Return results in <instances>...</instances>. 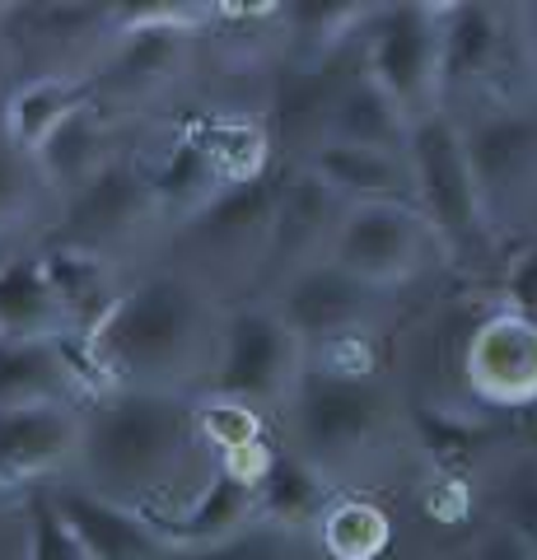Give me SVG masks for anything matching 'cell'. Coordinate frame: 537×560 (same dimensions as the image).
I'll use <instances>...</instances> for the list:
<instances>
[{
	"mask_svg": "<svg viewBox=\"0 0 537 560\" xmlns=\"http://www.w3.org/2000/svg\"><path fill=\"white\" fill-rule=\"evenodd\" d=\"M206 20H168V24H136V28H113L94 66L84 70L94 90V103L103 108H131V103H150L168 94L173 84L187 80V70L197 66Z\"/></svg>",
	"mask_w": 537,
	"mask_h": 560,
	"instance_id": "obj_10",
	"label": "cell"
},
{
	"mask_svg": "<svg viewBox=\"0 0 537 560\" xmlns=\"http://www.w3.org/2000/svg\"><path fill=\"white\" fill-rule=\"evenodd\" d=\"M463 393L481 416L537 407V323L487 300L463 341Z\"/></svg>",
	"mask_w": 537,
	"mask_h": 560,
	"instance_id": "obj_12",
	"label": "cell"
},
{
	"mask_svg": "<svg viewBox=\"0 0 537 560\" xmlns=\"http://www.w3.org/2000/svg\"><path fill=\"white\" fill-rule=\"evenodd\" d=\"M57 206L61 210L51 224V243L94 253L103 261H117V267H122V253H131L150 230H160L141 150H117L90 183L61 197Z\"/></svg>",
	"mask_w": 537,
	"mask_h": 560,
	"instance_id": "obj_9",
	"label": "cell"
},
{
	"mask_svg": "<svg viewBox=\"0 0 537 560\" xmlns=\"http://www.w3.org/2000/svg\"><path fill=\"white\" fill-rule=\"evenodd\" d=\"M370 10L360 0H290L276 14V61H323L365 28Z\"/></svg>",
	"mask_w": 537,
	"mask_h": 560,
	"instance_id": "obj_24",
	"label": "cell"
},
{
	"mask_svg": "<svg viewBox=\"0 0 537 560\" xmlns=\"http://www.w3.org/2000/svg\"><path fill=\"white\" fill-rule=\"evenodd\" d=\"M276 191H281V160H276L267 178L244 187H220L192 220L168 234V261L192 271L224 304H238L248 294L253 271L267 248Z\"/></svg>",
	"mask_w": 537,
	"mask_h": 560,
	"instance_id": "obj_6",
	"label": "cell"
},
{
	"mask_svg": "<svg viewBox=\"0 0 537 560\" xmlns=\"http://www.w3.org/2000/svg\"><path fill=\"white\" fill-rule=\"evenodd\" d=\"M84 407L57 341H0V411L10 407Z\"/></svg>",
	"mask_w": 537,
	"mask_h": 560,
	"instance_id": "obj_25",
	"label": "cell"
},
{
	"mask_svg": "<svg viewBox=\"0 0 537 560\" xmlns=\"http://www.w3.org/2000/svg\"><path fill=\"white\" fill-rule=\"evenodd\" d=\"M407 168H411V191H416V215L430 224L444 267L454 276L491 280L505 267V253L487 230L477 201V183L463 154V131L448 113H425L421 121L407 127Z\"/></svg>",
	"mask_w": 537,
	"mask_h": 560,
	"instance_id": "obj_4",
	"label": "cell"
},
{
	"mask_svg": "<svg viewBox=\"0 0 537 560\" xmlns=\"http://www.w3.org/2000/svg\"><path fill=\"white\" fill-rule=\"evenodd\" d=\"M197 560H318V551H314V537H300V533H285V528H271V523L253 518L238 537L201 551Z\"/></svg>",
	"mask_w": 537,
	"mask_h": 560,
	"instance_id": "obj_33",
	"label": "cell"
},
{
	"mask_svg": "<svg viewBox=\"0 0 537 560\" xmlns=\"http://www.w3.org/2000/svg\"><path fill=\"white\" fill-rule=\"evenodd\" d=\"M304 360H308L304 341L276 318L271 304L238 300V304L224 308L220 346H215V364H211V378H206V393L248 401L253 411H262L271 420L285 407L294 383H300Z\"/></svg>",
	"mask_w": 537,
	"mask_h": 560,
	"instance_id": "obj_7",
	"label": "cell"
},
{
	"mask_svg": "<svg viewBox=\"0 0 537 560\" xmlns=\"http://www.w3.org/2000/svg\"><path fill=\"white\" fill-rule=\"evenodd\" d=\"M224 304L192 271L164 267L127 280L122 300L103 318L84 346L113 388H154V393H206L220 346Z\"/></svg>",
	"mask_w": 537,
	"mask_h": 560,
	"instance_id": "obj_2",
	"label": "cell"
},
{
	"mask_svg": "<svg viewBox=\"0 0 537 560\" xmlns=\"http://www.w3.org/2000/svg\"><path fill=\"white\" fill-rule=\"evenodd\" d=\"M90 98H94V90L84 75H51V70H38V75L14 84L5 103H0V136L28 160V154Z\"/></svg>",
	"mask_w": 537,
	"mask_h": 560,
	"instance_id": "obj_22",
	"label": "cell"
},
{
	"mask_svg": "<svg viewBox=\"0 0 537 560\" xmlns=\"http://www.w3.org/2000/svg\"><path fill=\"white\" fill-rule=\"evenodd\" d=\"M66 318L43 276L38 253L0 261V341H57Z\"/></svg>",
	"mask_w": 537,
	"mask_h": 560,
	"instance_id": "obj_28",
	"label": "cell"
},
{
	"mask_svg": "<svg viewBox=\"0 0 537 560\" xmlns=\"http://www.w3.org/2000/svg\"><path fill=\"white\" fill-rule=\"evenodd\" d=\"M477 510L487 523H500L524 547L537 551V458L514 453L510 444L495 448L477 471Z\"/></svg>",
	"mask_w": 537,
	"mask_h": 560,
	"instance_id": "obj_26",
	"label": "cell"
},
{
	"mask_svg": "<svg viewBox=\"0 0 537 560\" xmlns=\"http://www.w3.org/2000/svg\"><path fill=\"white\" fill-rule=\"evenodd\" d=\"M332 495H337L332 481L318 477L304 458H294V453H285L276 444V463L267 471V481L257 486V518L271 523V528L314 537V523Z\"/></svg>",
	"mask_w": 537,
	"mask_h": 560,
	"instance_id": "obj_30",
	"label": "cell"
},
{
	"mask_svg": "<svg viewBox=\"0 0 537 560\" xmlns=\"http://www.w3.org/2000/svg\"><path fill=\"white\" fill-rule=\"evenodd\" d=\"M458 551H463V560H537L533 547H524L514 533H505L500 523H487V518L467 533V541Z\"/></svg>",
	"mask_w": 537,
	"mask_h": 560,
	"instance_id": "obj_38",
	"label": "cell"
},
{
	"mask_svg": "<svg viewBox=\"0 0 537 560\" xmlns=\"http://www.w3.org/2000/svg\"><path fill=\"white\" fill-rule=\"evenodd\" d=\"M38 261H43L51 300H57L71 337H90V331L113 313V304L122 300V290H127L122 267H117V261H103L94 253H75V248H57V243H47V248L38 253Z\"/></svg>",
	"mask_w": 537,
	"mask_h": 560,
	"instance_id": "obj_20",
	"label": "cell"
},
{
	"mask_svg": "<svg viewBox=\"0 0 537 560\" xmlns=\"http://www.w3.org/2000/svg\"><path fill=\"white\" fill-rule=\"evenodd\" d=\"M327 261L388 294H407L435 271H448L416 206H346L327 243Z\"/></svg>",
	"mask_w": 537,
	"mask_h": 560,
	"instance_id": "obj_8",
	"label": "cell"
},
{
	"mask_svg": "<svg viewBox=\"0 0 537 560\" xmlns=\"http://www.w3.org/2000/svg\"><path fill=\"white\" fill-rule=\"evenodd\" d=\"M327 145H355V150H384L407 154V117L393 108L388 94L370 75H355L332 103L323 131Z\"/></svg>",
	"mask_w": 537,
	"mask_h": 560,
	"instance_id": "obj_29",
	"label": "cell"
},
{
	"mask_svg": "<svg viewBox=\"0 0 537 560\" xmlns=\"http://www.w3.org/2000/svg\"><path fill=\"white\" fill-rule=\"evenodd\" d=\"M80 448V407H10L0 411V490L71 477Z\"/></svg>",
	"mask_w": 537,
	"mask_h": 560,
	"instance_id": "obj_16",
	"label": "cell"
},
{
	"mask_svg": "<svg viewBox=\"0 0 537 560\" xmlns=\"http://www.w3.org/2000/svg\"><path fill=\"white\" fill-rule=\"evenodd\" d=\"M20 514H24V560H84L71 533L61 528L47 490H28Z\"/></svg>",
	"mask_w": 537,
	"mask_h": 560,
	"instance_id": "obj_34",
	"label": "cell"
},
{
	"mask_svg": "<svg viewBox=\"0 0 537 560\" xmlns=\"http://www.w3.org/2000/svg\"><path fill=\"white\" fill-rule=\"evenodd\" d=\"M253 518H257V495L244 486H234L230 477H220V471L206 477V486L178 514H145L150 528L160 533L168 547H178L187 556H201V551L220 547V541L238 537Z\"/></svg>",
	"mask_w": 537,
	"mask_h": 560,
	"instance_id": "obj_21",
	"label": "cell"
},
{
	"mask_svg": "<svg viewBox=\"0 0 537 560\" xmlns=\"http://www.w3.org/2000/svg\"><path fill=\"white\" fill-rule=\"evenodd\" d=\"M458 131L481 215L500 253L505 238H537V90L458 117Z\"/></svg>",
	"mask_w": 537,
	"mask_h": 560,
	"instance_id": "obj_5",
	"label": "cell"
},
{
	"mask_svg": "<svg viewBox=\"0 0 537 560\" xmlns=\"http://www.w3.org/2000/svg\"><path fill=\"white\" fill-rule=\"evenodd\" d=\"M145 178H150V201H154V224L173 234L187 224L220 191V178L211 168L201 140V113L178 117V127L154 154H145Z\"/></svg>",
	"mask_w": 537,
	"mask_h": 560,
	"instance_id": "obj_17",
	"label": "cell"
},
{
	"mask_svg": "<svg viewBox=\"0 0 537 560\" xmlns=\"http://www.w3.org/2000/svg\"><path fill=\"white\" fill-rule=\"evenodd\" d=\"M341 210H346V201L323 178H314L304 164L281 160V191H276L271 234H267L262 261H257L244 300H271L290 276H300L304 267L323 261Z\"/></svg>",
	"mask_w": 537,
	"mask_h": 560,
	"instance_id": "obj_14",
	"label": "cell"
},
{
	"mask_svg": "<svg viewBox=\"0 0 537 560\" xmlns=\"http://www.w3.org/2000/svg\"><path fill=\"white\" fill-rule=\"evenodd\" d=\"M416 510H421L425 528L435 533H472L481 523V510H477V481L463 477V471H421L416 481Z\"/></svg>",
	"mask_w": 537,
	"mask_h": 560,
	"instance_id": "obj_31",
	"label": "cell"
},
{
	"mask_svg": "<svg viewBox=\"0 0 537 560\" xmlns=\"http://www.w3.org/2000/svg\"><path fill=\"white\" fill-rule=\"evenodd\" d=\"M192 430L201 448L220 458L238 444H253V440H267L271 434V420L262 411H253L248 401H234V397H215V393H201L192 401Z\"/></svg>",
	"mask_w": 537,
	"mask_h": 560,
	"instance_id": "obj_32",
	"label": "cell"
},
{
	"mask_svg": "<svg viewBox=\"0 0 537 560\" xmlns=\"http://www.w3.org/2000/svg\"><path fill=\"white\" fill-rule=\"evenodd\" d=\"M47 500L84 560H197L178 547H168L145 523V514L98 500L90 490H80L75 481L47 486Z\"/></svg>",
	"mask_w": 537,
	"mask_h": 560,
	"instance_id": "obj_15",
	"label": "cell"
},
{
	"mask_svg": "<svg viewBox=\"0 0 537 560\" xmlns=\"http://www.w3.org/2000/svg\"><path fill=\"white\" fill-rule=\"evenodd\" d=\"M192 393L113 388L80 407V448L66 481L136 514H178L211 477L192 430Z\"/></svg>",
	"mask_w": 537,
	"mask_h": 560,
	"instance_id": "obj_1",
	"label": "cell"
},
{
	"mask_svg": "<svg viewBox=\"0 0 537 560\" xmlns=\"http://www.w3.org/2000/svg\"><path fill=\"white\" fill-rule=\"evenodd\" d=\"M514 425L505 430V444L514 448V453H528V458H537V407H528V411H518V416H510Z\"/></svg>",
	"mask_w": 537,
	"mask_h": 560,
	"instance_id": "obj_39",
	"label": "cell"
},
{
	"mask_svg": "<svg viewBox=\"0 0 537 560\" xmlns=\"http://www.w3.org/2000/svg\"><path fill=\"white\" fill-rule=\"evenodd\" d=\"M43 183L38 173H33V164L24 160L20 150L10 145L5 136H0V230H10V224H20L33 206H38L43 197Z\"/></svg>",
	"mask_w": 537,
	"mask_h": 560,
	"instance_id": "obj_35",
	"label": "cell"
},
{
	"mask_svg": "<svg viewBox=\"0 0 537 560\" xmlns=\"http://www.w3.org/2000/svg\"><path fill=\"white\" fill-rule=\"evenodd\" d=\"M271 463H276V440L267 434V440H253V444H238V448H230V453H220V458H215V471H220V477H230L234 486H244V490H253V495H257V486L267 481Z\"/></svg>",
	"mask_w": 537,
	"mask_h": 560,
	"instance_id": "obj_37",
	"label": "cell"
},
{
	"mask_svg": "<svg viewBox=\"0 0 537 560\" xmlns=\"http://www.w3.org/2000/svg\"><path fill=\"white\" fill-rule=\"evenodd\" d=\"M271 440L332 481V490L341 481L384 477L402 458H416L407 397L393 374L346 378L318 370L314 360H304L294 393L271 416Z\"/></svg>",
	"mask_w": 537,
	"mask_h": 560,
	"instance_id": "obj_3",
	"label": "cell"
},
{
	"mask_svg": "<svg viewBox=\"0 0 537 560\" xmlns=\"http://www.w3.org/2000/svg\"><path fill=\"white\" fill-rule=\"evenodd\" d=\"M262 304H271L276 318L308 350L327 337H346V331H388L397 323V313H402L407 294L374 290L323 257L314 267H304L300 276H290Z\"/></svg>",
	"mask_w": 537,
	"mask_h": 560,
	"instance_id": "obj_13",
	"label": "cell"
},
{
	"mask_svg": "<svg viewBox=\"0 0 537 560\" xmlns=\"http://www.w3.org/2000/svg\"><path fill=\"white\" fill-rule=\"evenodd\" d=\"M435 43H440V5H421V0L374 5L365 28H360L365 75L407 117V127L440 108Z\"/></svg>",
	"mask_w": 537,
	"mask_h": 560,
	"instance_id": "obj_11",
	"label": "cell"
},
{
	"mask_svg": "<svg viewBox=\"0 0 537 560\" xmlns=\"http://www.w3.org/2000/svg\"><path fill=\"white\" fill-rule=\"evenodd\" d=\"M402 560H463L458 547H448V551H416V556H402Z\"/></svg>",
	"mask_w": 537,
	"mask_h": 560,
	"instance_id": "obj_40",
	"label": "cell"
},
{
	"mask_svg": "<svg viewBox=\"0 0 537 560\" xmlns=\"http://www.w3.org/2000/svg\"><path fill=\"white\" fill-rule=\"evenodd\" d=\"M314 178H323L346 206H416L407 154L355 150V145H314L300 160Z\"/></svg>",
	"mask_w": 537,
	"mask_h": 560,
	"instance_id": "obj_19",
	"label": "cell"
},
{
	"mask_svg": "<svg viewBox=\"0 0 537 560\" xmlns=\"http://www.w3.org/2000/svg\"><path fill=\"white\" fill-rule=\"evenodd\" d=\"M491 300H500L505 308L524 313L528 323H537V238L518 243L505 257V267L491 280Z\"/></svg>",
	"mask_w": 537,
	"mask_h": 560,
	"instance_id": "obj_36",
	"label": "cell"
},
{
	"mask_svg": "<svg viewBox=\"0 0 537 560\" xmlns=\"http://www.w3.org/2000/svg\"><path fill=\"white\" fill-rule=\"evenodd\" d=\"M117 150H122V145H117L113 113L90 98L84 108H75L57 131L43 140L38 150L28 154V164H33V173H38V183L61 201V197H71L75 187L90 183Z\"/></svg>",
	"mask_w": 537,
	"mask_h": 560,
	"instance_id": "obj_18",
	"label": "cell"
},
{
	"mask_svg": "<svg viewBox=\"0 0 537 560\" xmlns=\"http://www.w3.org/2000/svg\"><path fill=\"white\" fill-rule=\"evenodd\" d=\"M201 140H206V154H211L220 187H244V183L267 178L276 168L271 136L253 108H206Z\"/></svg>",
	"mask_w": 537,
	"mask_h": 560,
	"instance_id": "obj_27",
	"label": "cell"
},
{
	"mask_svg": "<svg viewBox=\"0 0 537 560\" xmlns=\"http://www.w3.org/2000/svg\"><path fill=\"white\" fill-rule=\"evenodd\" d=\"M0 560H10V551H5V547H0ZM14 560H24V551H20V556H14Z\"/></svg>",
	"mask_w": 537,
	"mask_h": 560,
	"instance_id": "obj_41",
	"label": "cell"
},
{
	"mask_svg": "<svg viewBox=\"0 0 537 560\" xmlns=\"http://www.w3.org/2000/svg\"><path fill=\"white\" fill-rule=\"evenodd\" d=\"M397 514L370 490H337L314 523L318 560H388Z\"/></svg>",
	"mask_w": 537,
	"mask_h": 560,
	"instance_id": "obj_23",
	"label": "cell"
}]
</instances>
